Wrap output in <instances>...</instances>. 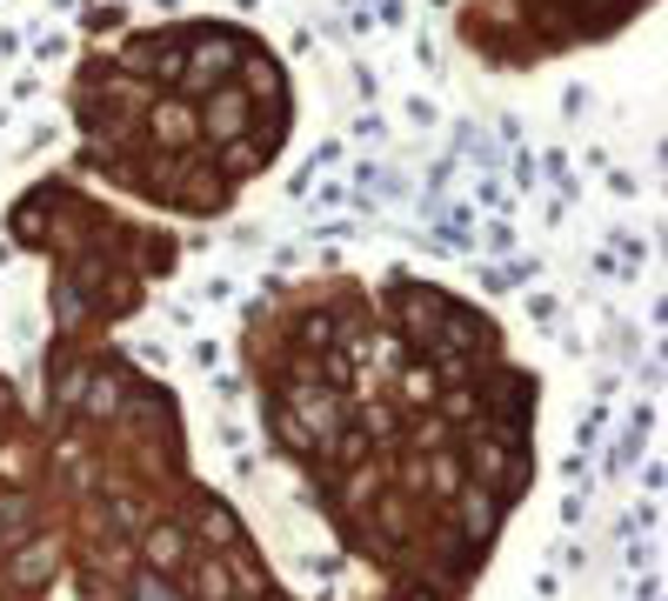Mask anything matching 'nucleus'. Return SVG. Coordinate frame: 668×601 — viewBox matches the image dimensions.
<instances>
[{
    "instance_id": "f257e3e1",
    "label": "nucleus",
    "mask_w": 668,
    "mask_h": 601,
    "mask_svg": "<svg viewBox=\"0 0 668 601\" xmlns=\"http://www.w3.org/2000/svg\"><path fill=\"white\" fill-rule=\"evenodd\" d=\"M74 181L147 214H227L294 134L288 60L241 21H154L88 41L67 74Z\"/></svg>"
},
{
    "instance_id": "f03ea898",
    "label": "nucleus",
    "mask_w": 668,
    "mask_h": 601,
    "mask_svg": "<svg viewBox=\"0 0 668 601\" xmlns=\"http://www.w3.org/2000/svg\"><path fill=\"white\" fill-rule=\"evenodd\" d=\"M655 0H461L455 34L475 60L522 74L628 34Z\"/></svg>"
}]
</instances>
